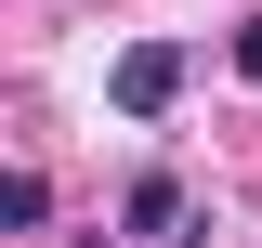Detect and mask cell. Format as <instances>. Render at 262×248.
Instances as JSON below:
<instances>
[{
    "label": "cell",
    "instance_id": "obj_1",
    "mask_svg": "<svg viewBox=\"0 0 262 248\" xmlns=\"http://www.w3.org/2000/svg\"><path fill=\"white\" fill-rule=\"evenodd\" d=\"M105 92H118V118H170V105H184V53H170V39H131V53L105 65Z\"/></svg>",
    "mask_w": 262,
    "mask_h": 248
},
{
    "label": "cell",
    "instance_id": "obj_4",
    "mask_svg": "<svg viewBox=\"0 0 262 248\" xmlns=\"http://www.w3.org/2000/svg\"><path fill=\"white\" fill-rule=\"evenodd\" d=\"M236 65H249V79H262V13H249V27H236Z\"/></svg>",
    "mask_w": 262,
    "mask_h": 248
},
{
    "label": "cell",
    "instance_id": "obj_2",
    "mask_svg": "<svg viewBox=\"0 0 262 248\" xmlns=\"http://www.w3.org/2000/svg\"><path fill=\"white\" fill-rule=\"evenodd\" d=\"M118 222H131V235H144V248H170V235H184L196 209H184V183H170V170H144V183L118 196Z\"/></svg>",
    "mask_w": 262,
    "mask_h": 248
},
{
    "label": "cell",
    "instance_id": "obj_3",
    "mask_svg": "<svg viewBox=\"0 0 262 248\" xmlns=\"http://www.w3.org/2000/svg\"><path fill=\"white\" fill-rule=\"evenodd\" d=\"M0 222H13V235H39V222H53V183H39V170H13V183H0Z\"/></svg>",
    "mask_w": 262,
    "mask_h": 248
}]
</instances>
